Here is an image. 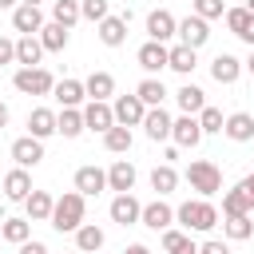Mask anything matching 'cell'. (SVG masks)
<instances>
[{
    "mask_svg": "<svg viewBox=\"0 0 254 254\" xmlns=\"http://www.w3.org/2000/svg\"><path fill=\"white\" fill-rule=\"evenodd\" d=\"M83 210H87V206H83V194H79V190H64V194L56 198L48 222H52L60 234H75L79 222H83Z\"/></svg>",
    "mask_w": 254,
    "mask_h": 254,
    "instance_id": "cell-1",
    "label": "cell"
},
{
    "mask_svg": "<svg viewBox=\"0 0 254 254\" xmlns=\"http://www.w3.org/2000/svg\"><path fill=\"white\" fill-rule=\"evenodd\" d=\"M175 222H183V230H214L218 226V210L206 202V198H187L179 210H175Z\"/></svg>",
    "mask_w": 254,
    "mask_h": 254,
    "instance_id": "cell-2",
    "label": "cell"
},
{
    "mask_svg": "<svg viewBox=\"0 0 254 254\" xmlns=\"http://www.w3.org/2000/svg\"><path fill=\"white\" fill-rule=\"evenodd\" d=\"M187 183H190V190H198L202 198H210V194L222 190V171H218L210 159H194V163L187 167Z\"/></svg>",
    "mask_w": 254,
    "mask_h": 254,
    "instance_id": "cell-3",
    "label": "cell"
},
{
    "mask_svg": "<svg viewBox=\"0 0 254 254\" xmlns=\"http://www.w3.org/2000/svg\"><path fill=\"white\" fill-rule=\"evenodd\" d=\"M12 87L20 91V95H52V87H56V75L48 71V67H20L16 75H12Z\"/></svg>",
    "mask_w": 254,
    "mask_h": 254,
    "instance_id": "cell-4",
    "label": "cell"
},
{
    "mask_svg": "<svg viewBox=\"0 0 254 254\" xmlns=\"http://www.w3.org/2000/svg\"><path fill=\"white\" fill-rule=\"evenodd\" d=\"M175 36H179V40H183L187 48H194V52H198V48H202V44L210 40V20H202V16H194V12H190L187 20H179Z\"/></svg>",
    "mask_w": 254,
    "mask_h": 254,
    "instance_id": "cell-5",
    "label": "cell"
},
{
    "mask_svg": "<svg viewBox=\"0 0 254 254\" xmlns=\"http://www.w3.org/2000/svg\"><path fill=\"white\" fill-rule=\"evenodd\" d=\"M111 111H115V123H123V127H139L143 115H147V103H143L139 95H119V99L111 103Z\"/></svg>",
    "mask_w": 254,
    "mask_h": 254,
    "instance_id": "cell-6",
    "label": "cell"
},
{
    "mask_svg": "<svg viewBox=\"0 0 254 254\" xmlns=\"http://www.w3.org/2000/svg\"><path fill=\"white\" fill-rule=\"evenodd\" d=\"M171 139H175V147H198V143H202V127H198V119H194V115H179V119H171Z\"/></svg>",
    "mask_w": 254,
    "mask_h": 254,
    "instance_id": "cell-7",
    "label": "cell"
},
{
    "mask_svg": "<svg viewBox=\"0 0 254 254\" xmlns=\"http://www.w3.org/2000/svg\"><path fill=\"white\" fill-rule=\"evenodd\" d=\"M12 28H16L20 36H36V32L44 28V12H40L36 4H16V8H12Z\"/></svg>",
    "mask_w": 254,
    "mask_h": 254,
    "instance_id": "cell-8",
    "label": "cell"
},
{
    "mask_svg": "<svg viewBox=\"0 0 254 254\" xmlns=\"http://www.w3.org/2000/svg\"><path fill=\"white\" fill-rule=\"evenodd\" d=\"M83 127H91V131H107V127H115V111H111V103L107 99H91L87 107H83Z\"/></svg>",
    "mask_w": 254,
    "mask_h": 254,
    "instance_id": "cell-9",
    "label": "cell"
},
{
    "mask_svg": "<svg viewBox=\"0 0 254 254\" xmlns=\"http://www.w3.org/2000/svg\"><path fill=\"white\" fill-rule=\"evenodd\" d=\"M12 159H16V167H36L40 159H44V139H36V135H24V139H16L12 143Z\"/></svg>",
    "mask_w": 254,
    "mask_h": 254,
    "instance_id": "cell-10",
    "label": "cell"
},
{
    "mask_svg": "<svg viewBox=\"0 0 254 254\" xmlns=\"http://www.w3.org/2000/svg\"><path fill=\"white\" fill-rule=\"evenodd\" d=\"M139 210H143V202H139L131 190L111 198V222H119V226H135V222H139Z\"/></svg>",
    "mask_w": 254,
    "mask_h": 254,
    "instance_id": "cell-11",
    "label": "cell"
},
{
    "mask_svg": "<svg viewBox=\"0 0 254 254\" xmlns=\"http://www.w3.org/2000/svg\"><path fill=\"white\" fill-rule=\"evenodd\" d=\"M175 28H179V20H175L167 8H155V12H147V36H151V40L167 44V40L175 36Z\"/></svg>",
    "mask_w": 254,
    "mask_h": 254,
    "instance_id": "cell-12",
    "label": "cell"
},
{
    "mask_svg": "<svg viewBox=\"0 0 254 254\" xmlns=\"http://www.w3.org/2000/svg\"><path fill=\"white\" fill-rule=\"evenodd\" d=\"M210 75H214V83H238V75H242V60L238 56H230V52H222V56H214L210 60Z\"/></svg>",
    "mask_w": 254,
    "mask_h": 254,
    "instance_id": "cell-13",
    "label": "cell"
},
{
    "mask_svg": "<svg viewBox=\"0 0 254 254\" xmlns=\"http://www.w3.org/2000/svg\"><path fill=\"white\" fill-rule=\"evenodd\" d=\"M139 222H143V226H151V230H167V226L175 222V210H171L163 198H155V202H143Z\"/></svg>",
    "mask_w": 254,
    "mask_h": 254,
    "instance_id": "cell-14",
    "label": "cell"
},
{
    "mask_svg": "<svg viewBox=\"0 0 254 254\" xmlns=\"http://www.w3.org/2000/svg\"><path fill=\"white\" fill-rule=\"evenodd\" d=\"M143 131H147L151 143L171 139V115H167L163 107H147V115H143Z\"/></svg>",
    "mask_w": 254,
    "mask_h": 254,
    "instance_id": "cell-15",
    "label": "cell"
},
{
    "mask_svg": "<svg viewBox=\"0 0 254 254\" xmlns=\"http://www.w3.org/2000/svg\"><path fill=\"white\" fill-rule=\"evenodd\" d=\"M135 60H139V67H143V71H151V75H155V71H163V67H167V44L147 40V44L139 48V56H135Z\"/></svg>",
    "mask_w": 254,
    "mask_h": 254,
    "instance_id": "cell-16",
    "label": "cell"
},
{
    "mask_svg": "<svg viewBox=\"0 0 254 254\" xmlns=\"http://www.w3.org/2000/svg\"><path fill=\"white\" fill-rule=\"evenodd\" d=\"M28 194H32V175H28L24 167L8 171V175H4V198H12V202H24Z\"/></svg>",
    "mask_w": 254,
    "mask_h": 254,
    "instance_id": "cell-17",
    "label": "cell"
},
{
    "mask_svg": "<svg viewBox=\"0 0 254 254\" xmlns=\"http://www.w3.org/2000/svg\"><path fill=\"white\" fill-rule=\"evenodd\" d=\"M52 95L60 99V107H79V103L87 99V91H83V79H56Z\"/></svg>",
    "mask_w": 254,
    "mask_h": 254,
    "instance_id": "cell-18",
    "label": "cell"
},
{
    "mask_svg": "<svg viewBox=\"0 0 254 254\" xmlns=\"http://www.w3.org/2000/svg\"><path fill=\"white\" fill-rule=\"evenodd\" d=\"M107 187H111V190H119V194H127V190L135 187V163L115 159V163H111V171H107Z\"/></svg>",
    "mask_w": 254,
    "mask_h": 254,
    "instance_id": "cell-19",
    "label": "cell"
},
{
    "mask_svg": "<svg viewBox=\"0 0 254 254\" xmlns=\"http://www.w3.org/2000/svg\"><path fill=\"white\" fill-rule=\"evenodd\" d=\"M107 187V171H99V167H79L75 171V190L87 198V194H99Z\"/></svg>",
    "mask_w": 254,
    "mask_h": 254,
    "instance_id": "cell-20",
    "label": "cell"
},
{
    "mask_svg": "<svg viewBox=\"0 0 254 254\" xmlns=\"http://www.w3.org/2000/svg\"><path fill=\"white\" fill-rule=\"evenodd\" d=\"M24 206H28V222H48V218H52L56 198H52L48 190H36V187H32V194L24 198Z\"/></svg>",
    "mask_w": 254,
    "mask_h": 254,
    "instance_id": "cell-21",
    "label": "cell"
},
{
    "mask_svg": "<svg viewBox=\"0 0 254 254\" xmlns=\"http://www.w3.org/2000/svg\"><path fill=\"white\" fill-rule=\"evenodd\" d=\"M222 131H226V139H234V143H246V139H254V115H246V111H234V115H226Z\"/></svg>",
    "mask_w": 254,
    "mask_h": 254,
    "instance_id": "cell-22",
    "label": "cell"
},
{
    "mask_svg": "<svg viewBox=\"0 0 254 254\" xmlns=\"http://www.w3.org/2000/svg\"><path fill=\"white\" fill-rule=\"evenodd\" d=\"M95 32H99V40H103L107 48H119V44L127 40V20H123V16H103Z\"/></svg>",
    "mask_w": 254,
    "mask_h": 254,
    "instance_id": "cell-23",
    "label": "cell"
},
{
    "mask_svg": "<svg viewBox=\"0 0 254 254\" xmlns=\"http://www.w3.org/2000/svg\"><path fill=\"white\" fill-rule=\"evenodd\" d=\"M194 64H198L194 48H187V44H175V48H167V67H171V71H179V75H190V71H194Z\"/></svg>",
    "mask_w": 254,
    "mask_h": 254,
    "instance_id": "cell-24",
    "label": "cell"
},
{
    "mask_svg": "<svg viewBox=\"0 0 254 254\" xmlns=\"http://www.w3.org/2000/svg\"><path fill=\"white\" fill-rule=\"evenodd\" d=\"M83 91H87V99H111L115 95V75L111 71H91L83 79Z\"/></svg>",
    "mask_w": 254,
    "mask_h": 254,
    "instance_id": "cell-25",
    "label": "cell"
},
{
    "mask_svg": "<svg viewBox=\"0 0 254 254\" xmlns=\"http://www.w3.org/2000/svg\"><path fill=\"white\" fill-rule=\"evenodd\" d=\"M175 103L183 107V115H198V111L206 107V91L194 87V83H183V87L175 91Z\"/></svg>",
    "mask_w": 254,
    "mask_h": 254,
    "instance_id": "cell-26",
    "label": "cell"
},
{
    "mask_svg": "<svg viewBox=\"0 0 254 254\" xmlns=\"http://www.w3.org/2000/svg\"><path fill=\"white\" fill-rule=\"evenodd\" d=\"M28 135H36V139L56 135V111H52V107H36V111L28 115Z\"/></svg>",
    "mask_w": 254,
    "mask_h": 254,
    "instance_id": "cell-27",
    "label": "cell"
},
{
    "mask_svg": "<svg viewBox=\"0 0 254 254\" xmlns=\"http://www.w3.org/2000/svg\"><path fill=\"white\" fill-rule=\"evenodd\" d=\"M40 56H44V44H40V36H20V40H16V64H24V67H36V64H40Z\"/></svg>",
    "mask_w": 254,
    "mask_h": 254,
    "instance_id": "cell-28",
    "label": "cell"
},
{
    "mask_svg": "<svg viewBox=\"0 0 254 254\" xmlns=\"http://www.w3.org/2000/svg\"><path fill=\"white\" fill-rule=\"evenodd\" d=\"M56 131H60L64 139L83 135V111H79V107H64V111L56 115Z\"/></svg>",
    "mask_w": 254,
    "mask_h": 254,
    "instance_id": "cell-29",
    "label": "cell"
},
{
    "mask_svg": "<svg viewBox=\"0 0 254 254\" xmlns=\"http://www.w3.org/2000/svg\"><path fill=\"white\" fill-rule=\"evenodd\" d=\"M163 250L167 254H198V246H194V238L187 234V230H163Z\"/></svg>",
    "mask_w": 254,
    "mask_h": 254,
    "instance_id": "cell-30",
    "label": "cell"
},
{
    "mask_svg": "<svg viewBox=\"0 0 254 254\" xmlns=\"http://www.w3.org/2000/svg\"><path fill=\"white\" fill-rule=\"evenodd\" d=\"M36 36H40L44 52H64V48H67V28H64V24H56V20H52V24H44Z\"/></svg>",
    "mask_w": 254,
    "mask_h": 254,
    "instance_id": "cell-31",
    "label": "cell"
},
{
    "mask_svg": "<svg viewBox=\"0 0 254 254\" xmlns=\"http://www.w3.org/2000/svg\"><path fill=\"white\" fill-rule=\"evenodd\" d=\"M103 147H107L111 155H127V151H131V127H123V123L107 127V131H103Z\"/></svg>",
    "mask_w": 254,
    "mask_h": 254,
    "instance_id": "cell-32",
    "label": "cell"
},
{
    "mask_svg": "<svg viewBox=\"0 0 254 254\" xmlns=\"http://www.w3.org/2000/svg\"><path fill=\"white\" fill-rule=\"evenodd\" d=\"M75 246H79V254H95V250L103 246V230H99L95 222H79V230H75Z\"/></svg>",
    "mask_w": 254,
    "mask_h": 254,
    "instance_id": "cell-33",
    "label": "cell"
},
{
    "mask_svg": "<svg viewBox=\"0 0 254 254\" xmlns=\"http://www.w3.org/2000/svg\"><path fill=\"white\" fill-rule=\"evenodd\" d=\"M135 95L147 103V107H163V99H167V87H163V79H155V75H147L139 87H135Z\"/></svg>",
    "mask_w": 254,
    "mask_h": 254,
    "instance_id": "cell-34",
    "label": "cell"
},
{
    "mask_svg": "<svg viewBox=\"0 0 254 254\" xmlns=\"http://www.w3.org/2000/svg\"><path fill=\"white\" fill-rule=\"evenodd\" d=\"M151 187L159 190V198H163V194H171V190L179 187V171H175L171 163H159V167L151 171Z\"/></svg>",
    "mask_w": 254,
    "mask_h": 254,
    "instance_id": "cell-35",
    "label": "cell"
},
{
    "mask_svg": "<svg viewBox=\"0 0 254 254\" xmlns=\"http://www.w3.org/2000/svg\"><path fill=\"white\" fill-rule=\"evenodd\" d=\"M0 238L20 246V242H28V238H32V222H28V218H4V226H0Z\"/></svg>",
    "mask_w": 254,
    "mask_h": 254,
    "instance_id": "cell-36",
    "label": "cell"
},
{
    "mask_svg": "<svg viewBox=\"0 0 254 254\" xmlns=\"http://www.w3.org/2000/svg\"><path fill=\"white\" fill-rule=\"evenodd\" d=\"M52 20L64 24V28H71L75 20H83L79 16V0H52Z\"/></svg>",
    "mask_w": 254,
    "mask_h": 254,
    "instance_id": "cell-37",
    "label": "cell"
},
{
    "mask_svg": "<svg viewBox=\"0 0 254 254\" xmlns=\"http://www.w3.org/2000/svg\"><path fill=\"white\" fill-rule=\"evenodd\" d=\"M222 230H226V238L242 242V238H250V234H254V222H250V214H230V218L222 222Z\"/></svg>",
    "mask_w": 254,
    "mask_h": 254,
    "instance_id": "cell-38",
    "label": "cell"
},
{
    "mask_svg": "<svg viewBox=\"0 0 254 254\" xmlns=\"http://www.w3.org/2000/svg\"><path fill=\"white\" fill-rule=\"evenodd\" d=\"M222 214H226V218H230V214H250V198L242 194V187H234V190L222 194Z\"/></svg>",
    "mask_w": 254,
    "mask_h": 254,
    "instance_id": "cell-39",
    "label": "cell"
},
{
    "mask_svg": "<svg viewBox=\"0 0 254 254\" xmlns=\"http://www.w3.org/2000/svg\"><path fill=\"white\" fill-rule=\"evenodd\" d=\"M194 119H198L202 135H218V131H222V123H226V119H222V111H218V107H210V103H206V107H202Z\"/></svg>",
    "mask_w": 254,
    "mask_h": 254,
    "instance_id": "cell-40",
    "label": "cell"
},
{
    "mask_svg": "<svg viewBox=\"0 0 254 254\" xmlns=\"http://www.w3.org/2000/svg\"><path fill=\"white\" fill-rule=\"evenodd\" d=\"M79 16L91 20V24H99L103 16H111V4L107 0H79Z\"/></svg>",
    "mask_w": 254,
    "mask_h": 254,
    "instance_id": "cell-41",
    "label": "cell"
},
{
    "mask_svg": "<svg viewBox=\"0 0 254 254\" xmlns=\"http://www.w3.org/2000/svg\"><path fill=\"white\" fill-rule=\"evenodd\" d=\"M250 16H254V12H246V8H226V12H222V20H226V28H230L234 36H242V32H246Z\"/></svg>",
    "mask_w": 254,
    "mask_h": 254,
    "instance_id": "cell-42",
    "label": "cell"
},
{
    "mask_svg": "<svg viewBox=\"0 0 254 254\" xmlns=\"http://www.w3.org/2000/svg\"><path fill=\"white\" fill-rule=\"evenodd\" d=\"M190 8H194V16H202V20H218V16L226 12L222 0H190Z\"/></svg>",
    "mask_w": 254,
    "mask_h": 254,
    "instance_id": "cell-43",
    "label": "cell"
},
{
    "mask_svg": "<svg viewBox=\"0 0 254 254\" xmlns=\"http://www.w3.org/2000/svg\"><path fill=\"white\" fill-rule=\"evenodd\" d=\"M4 64H16V40H8V36H0V67Z\"/></svg>",
    "mask_w": 254,
    "mask_h": 254,
    "instance_id": "cell-44",
    "label": "cell"
},
{
    "mask_svg": "<svg viewBox=\"0 0 254 254\" xmlns=\"http://www.w3.org/2000/svg\"><path fill=\"white\" fill-rule=\"evenodd\" d=\"M198 254H230V250H226V242L210 238V242H202V246H198Z\"/></svg>",
    "mask_w": 254,
    "mask_h": 254,
    "instance_id": "cell-45",
    "label": "cell"
},
{
    "mask_svg": "<svg viewBox=\"0 0 254 254\" xmlns=\"http://www.w3.org/2000/svg\"><path fill=\"white\" fill-rule=\"evenodd\" d=\"M20 254H48V246L36 242V238H28V242H20Z\"/></svg>",
    "mask_w": 254,
    "mask_h": 254,
    "instance_id": "cell-46",
    "label": "cell"
},
{
    "mask_svg": "<svg viewBox=\"0 0 254 254\" xmlns=\"http://www.w3.org/2000/svg\"><path fill=\"white\" fill-rule=\"evenodd\" d=\"M238 187H242V194H246V198H250V206H254V171H250V175H246Z\"/></svg>",
    "mask_w": 254,
    "mask_h": 254,
    "instance_id": "cell-47",
    "label": "cell"
},
{
    "mask_svg": "<svg viewBox=\"0 0 254 254\" xmlns=\"http://www.w3.org/2000/svg\"><path fill=\"white\" fill-rule=\"evenodd\" d=\"M238 40H246V44H250V48H254V16H250V24H246V32H242V36H238Z\"/></svg>",
    "mask_w": 254,
    "mask_h": 254,
    "instance_id": "cell-48",
    "label": "cell"
},
{
    "mask_svg": "<svg viewBox=\"0 0 254 254\" xmlns=\"http://www.w3.org/2000/svg\"><path fill=\"white\" fill-rule=\"evenodd\" d=\"M123 254H151V250H147V246H143V242H135V246H127V250H123Z\"/></svg>",
    "mask_w": 254,
    "mask_h": 254,
    "instance_id": "cell-49",
    "label": "cell"
},
{
    "mask_svg": "<svg viewBox=\"0 0 254 254\" xmlns=\"http://www.w3.org/2000/svg\"><path fill=\"white\" fill-rule=\"evenodd\" d=\"M4 127H8V107L0 103V131H4Z\"/></svg>",
    "mask_w": 254,
    "mask_h": 254,
    "instance_id": "cell-50",
    "label": "cell"
},
{
    "mask_svg": "<svg viewBox=\"0 0 254 254\" xmlns=\"http://www.w3.org/2000/svg\"><path fill=\"white\" fill-rule=\"evenodd\" d=\"M246 71L254 75V48H250V60H246Z\"/></svg>",
    "mask_w": 254,
    "mask_h": 254,
    "instance_id": "cell-51",
    "label": "cell"
},
{
    "mask_svg": "<svg viewBox=\"0 0 254 254\" xmlns=\"http://www.w3.org/2000/svg\"><path fill=\"white\" fill-rule=\"evenodd\" d=\"M16 4H20V0H0V8H16Z\"/></svg>",
    "mask_w": 254,
    "mask_h": 254,
    "instance_id": "cell-52",
    "label": "cell"
},
{
    "mask_svg": "<svg viewBox=\"0 0 254 254\" xmlns=\"http://www.w3.org/2000/svg\"><path fill=\"white\" fill-rule=\"evenodd\" d=\"M20 4H36V8H40V4H44V0H20Z\"/></svg>",
    "mask_w": 254,
    "mask_h": 254,
    "instance_id": "cell-53",
    "label": "cell"
},
{
    "mask_svg": "<svg viewBox=\"0 0 254 254\" xmlns=\"http://www.w3.org/2000/svg\"><path fill=\"white\" fill-rule=\"evenodd\" d=\"M242 8H246V12H254V0H246V4H242Z\"/></svg>",
    "mask_w": 254,
    "mask_h": 254,
    "instance_id": "cell-54",
    "label": "cell"
}]
</instances>
